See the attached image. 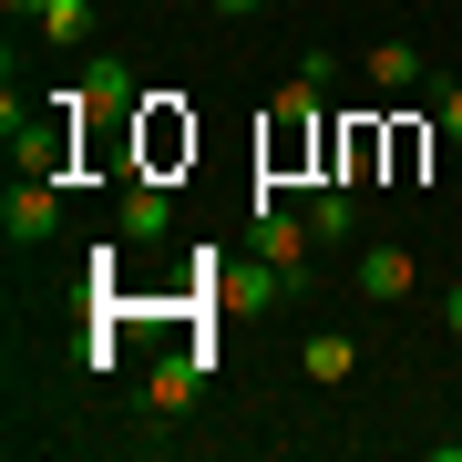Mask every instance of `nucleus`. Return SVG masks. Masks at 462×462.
I'll return each instance as SVG.
<instances>
[{"instance_id":"14","label":"nucleus","mask_w":462,"mask_h":462,"mask_svg":"<svg viewBox=\"0 0 462 462\" xmlns=\"http://www.w3.org/2000/svg\"><path fill=\"white\" fill-rule=\"evenodd\" d=\"M442 329H452V339H462V288H452V298H442Z\"/></svg>"},{"instance_id":"3","label":"nucleus","mask_w":462,"mask_h":462,"mask_svg":"<svg viewBox=\"0 0 462 462\" xmlns=\"http://www.w3.org/2000/svg\"><path fill=\"white\" fill-rule=\"evenodd\" d=\"M257 247H267V278L288 288H309V257H319V236H309V216H278V185H257Z\"/></svg>"},{"instance_id":"13","label":"nucleus","mask_w":462,"mask_h":462,"mask_svg":"<svg viewBox=\"0 0 462 462\" xmlns=\"http://www.w3.org/2000/svg\"><path fill=\"white\" fill-rule=\"evenodd\" d=\"M442 144H462V83H442Z\"/></svg>"},{"instance_id":"5","label":"nucleus","mask_w":462,"mask_h":462,"mask_svg":"<svg viewBox=\"0 0 462 462\" xmlns=\"http://www.w3.org/2000/svg\"><path fill=\"white\" fill-rule=\"evenodd\" d=\"M114 226H124V247H154V236L175 226V196H165V175H134V185H124V216H114Z\"/></svg>"},{"instance_id":"7","label":"nucleus","mask_w":462,"mask_h":462,"mask_svg":"<svg viewBox=\"0 0 462 462\" xmlns=\"http://www.w3.org/2000/svg\"><path fill=\"white\" fill-rule=\"evenodd\" d=\"M309 236L319 247H349L360 236V185H309Z\"/></svg>"},{"instance_id":"6","label":"nucleus","mask_w":462,"mask_h":462,"mask_svg":"<svg viewBox=\"0 0 462 462\" xmlns=\"http://www.w3.org/2000/svg\"><path fill=\"white\" fill-rule=\"evenodd\" d=\"M349 278H360V298H380V309H391V298H411V247H391V236H370Z\"/></svg>"},{"instance_id":"10","label":"nucleus","mask_w":462,"mask_h":462,"mask_svg":"<svg viewBox=\"0 0 462 462\" xmlns=\"http://www.w3.org/2000/svg\"><path fill=\"white\" fill-rule=\"evenodd\" d=\"M83 93H93V103H114V114H134V103H144V93H134V62H124V51L83 62Z\"/></svg>"},{"instance_id":"1","label":"nucleus","mask_w":462,"mask_h":462,"mask_svg":"<svg viewBox=\"0 0 462 462\" xmlns=\"http://www.w3.org/2000/svg\"><path fill=\"white\" fill-rule=\"evenodd\" d=\"M319 154H329V124H319V83L267 93V114H257V185H319Z\"/></svg>"},{"instance_id":"9","label":"nucleus","mask_w":462,"mask_h":462,"mask_svg":"<svg viewBox=\"0 0 462 462\" xmlns=\"http://www.w3.org/2000/svg\"><path fill=\"white\" fill-rule=\"evenodd\" d=\"M370 93H421V42H370Z\"/></svg>"},{"instance_id":"4","label":"nucleus","mask_w":462,"mask_h":462,"mask_svg":"<svg viewBox=\"0 0 462 462\" xmlns=\"http://www.w3.org/2000/svg\"><path fill=\"white\" fill-rule=\"evenodd\" d=\"M51 216H62V185H51V175H21L11 196H0V236H11V247H42Z\"/></svg>"},{"instance_id":"15","label":"nucleus","mask_w":462,"mask_h":462,"mask_svg":"<svg viewBox=\"0 0 462 462\" xmlns=\"http://www.w3.org/2000/svg\"><path fill=\"white\" fill-rule=\"evenodd\" d=\"M216 11H257V0H216Z\"/></svg>"},{"instance_id":"11","label":"nucleus","mask_w":462,"mask_h":462,"mask_svg":"<svg viewBox=\"0 0 462 462\" xmlns=\"http://www.w3.org/2000/svg\"><path fill=\"white\" fill-rule=\"evenodd\" d=\"M421 165H431V124L391 114V185H421Z\"/></svg>"},{"instance_id":"12","label":"nucleus","mask_w":462,"mask_h":462,"mask_svg":"<svg viewBox=\"0 0 462 462\" xmlns=\"http://www.w3.org/2000/svg\"><path fill=\"white\" fill-rule=\"evenodd\" d=\"M196 391H206V349H185V360H165V370H154V411H185Z\"/></svg>"},{"instance_id":"8","label":"nucleus","mask_w":462,"mask_h":462,"mask_svg":"<svg viewBox=\"0 0 462 462\" xmlns=\"http://www.w3.org/2000/svg\"><path fill=\"white\" fill-rule=\"evenodd\" d=\"M298 370H309L319 391H339V380L360 370V339H349V329H319V339H298Z\"/></svg>"},{"instance_id":"2","label":"nucleus","mask_w":462,"mask_h":462,"mask_svg":"<svg viewBox=\"0 0 462 462\" xmlns=\"http://www.w3.org/2000/svg\"><path fill=\"white\" fill-rule=\"evenodd\" d=\"M196 165V114H185V93H144L134 103V175H175Z\"/></svg>"}]
</instances>
